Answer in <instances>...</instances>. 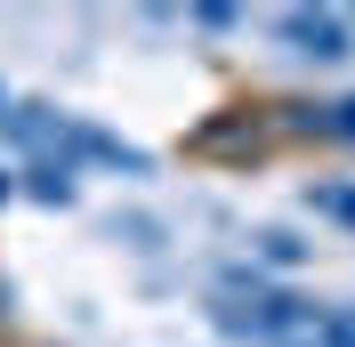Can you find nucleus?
Instances as JSON below:
<instances>
[{
    "label": "nucleus",
    "mask_w": 355,
    "mask_h": 347,
    "mask_svg": "<svg viewBox=\"0 0 355 347\" xmlns=\"http://www.w3.org/2000/svg\"><path fill=\"white\" fill-rule=\"evenodd\" d=\"M218 331L226 339H250V347H315V331H323V315L331 307L299 299V291H283V282H259V275H234L218 282Z\"/></svg>",
    "instance_id": "nucleus-1"
},
{
    "label": "nucleus",
    "mask_w": 355,
    "mask_h": 347,
    "mask_svg": "<svg viewBox=\"0 0 355 347\" xmlns=\"http://www.w3.org/2000/svg\"><path fill=\"white\" fill-rule=\"evenodd\" d=\"M283 41H299V57H315V65H331V57H347V24L331 8H291Z\"/></svg>",
    "instance_id": "nucleus-2"
},
{
    "label": "nucleus",
    "mask_w": 355,
    "mask_h": 347,
    "mask_svg": "<svg viewBox=\"0 0 355 347\" xmlns=\"http://www.w3.org/2000/svg\"><path fill=\"white\" fill-rule=\"evenodd\" d=\"M250 259H259V266H275V275H291V266L307 259V242L291 235V226H259V235H250Z\"/></svg>",
    "instance_id": "nucleus-3"
},
{
    "label": "nucleus",
    "mask_w": 355,
    "mask_h": 347,
    "mask_svg": "<svg viewBox=\"0 0 355 347\" xmlns=\"http://www.w3.org/2000/svg\"><path fill=\"white\" fill-rule=\"evenodd\" d=\"M307 210H315V218H331V226H355V186L315 178V186H307Z\"/></svg>",
    "instance_id": "nucleus-4"
},
{
    "label": "nucleus",
    "mask_w": 355,
    "mask_h": 347,
    "mask_svg": "<svg viewBox=\"0 0 355 347\" xmlns=\"http://www.w3.org/2000/svg\"><path fill=\"white\" fill-rule=\"evenodd\" d=\"M323 137H355V97H339V105H323V113H307Z\"/></svg>",
    "instance_id": "nucleus-5"
},
{
    "label": "nucleus",
    "mask_w": 355,
    "mask_h": 347,
    "mask_svg": "<svg viewBox=\"0 0 355 347\" xmlns=\"http://www.w3.org/2000/svg\"><path fill=\"white\" fill-rule=\"evenodd\" d=\"M315 347H355V307H331L323 331H315Z\"/></svg>",
    "instance_id": "nucleus-6"
},
{
    "label": "nucleus",
    "mask_w": 355,
    "mask_h": 347,
    "mask_svg": "<svg viewBox=\"0 0 355 347\" xmlns=\"http://www.w3.org/2000/svg\"><path fill=\"white\" fill-rule=\"evenodd\" d=\"M8 194H17V178H8V170H0V202H8Z\"/></svg>",
    "instance_id": "nucleus-7"
},
{
    "label": "nucleus",
    "mask_w": 355,
    "mask_h": 347,
    "mask_svg": "<svg viewBox=\"0 0 355 347\" xmlns=\"http://www.w3.org/2000/svg\"><path fill=\"white\" fill-rule=\"evenodd\" d=\"M0 121H8V89H0Z\"/></svg>",
    "instance_id": "nucleus-8"
}]
</instances>
